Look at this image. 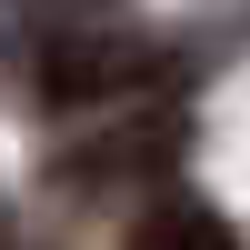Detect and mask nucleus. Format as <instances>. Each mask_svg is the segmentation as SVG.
Segmentation results:
<instances>
[{
  "label": "nucleus",
  "mask_w": 250,
  "mask_h": 250,
  "mask_svg": "<svg viewBox=\"0 0 250 250\" xmlns=\"http://www.w3.org/2000/svg\"><path fill=\"white\" fill-rule=\"evenodd\" d=\"M150 70L160 60L140 50V40H60V50L40 60V90H50L60 110H80V100H130Z\"/></svg>",
  "instance_id": "f257e3e1"
},
{
  "label": "nucleus",
  "mask_w": 250,
  "mask_h": 250,
  "mask_svg": "<svg viewBox=\"0 0 250 250\" xmlns=\"http://www.w3.org/2000/svg\"><path fill=\"white\" fill-rule=\"evenodd\" d=\"M130 250H240V240L220 230L210 210H150V220L130 230Z\"/></svg>",
  "instance_id": "f03ea898"
}]
</instances>
